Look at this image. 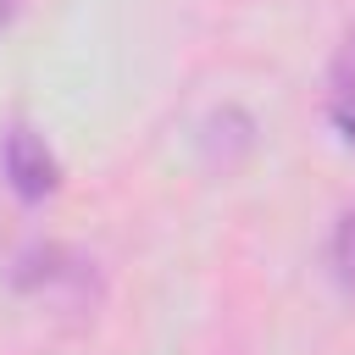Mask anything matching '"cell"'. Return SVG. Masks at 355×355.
Wrapping results in <instances>:
<instances>
[{"instance_id": "obj_4", "label": "cell", "mask_w": 355, "mask_h": 355, "mask_svg": "<svg viewBox=\"0 0 355 355\" xmlns=\"http://www.w3.org/2000/svg\"><path fill=\"white\" fill-rule=\"evenodd\" d=\"M11 11H17V0H0V33H6V22H11Z\"/></svg>"}, {"instance_id": "obj_3", "label": "cell", "mask_w": 355, "mask_h": 355, "mask_svg": "<svg viewBox=\"0 0 355 355\" xmlns=\"http://www.w3.org/2000/svg\"><path fill=\"white\" fill-rule=\"evenodd\" d=\"M327 266H333V283H338L344 294H355V211L338 216L333 244H327Z\"/></svg>"}, {"instance_id": "obj_2", "label": "cell", "mask_w": 355, "mask_h": 355, "mask_svg": "<svg viewBox=\"0 0 355 355\" xmlns=\"http://www.w3.org/2000/svg\"><path fill=\"white\" fill-rule=\"evenodd\" d=\"M327 122L344 144H355V33L338 44V55L327 67Z\"/></svg>"}, {"instance_id": "obj_1", "label": "cell", "mask_w": 355, "mask_h": 355, "mask_svg": "<svg viewBox=\"0 0 355 355\" xmlns=\"http://www.w3.org/2000/svg\"><path fill=\"white\" fill-rule=\"evenodd\" d=\"M0 172H6V183H11L17 200H44L61 183V166H55L50 144L33 128H22V122L6 128V139H0Z\"/></svg>"}]
</instances>
